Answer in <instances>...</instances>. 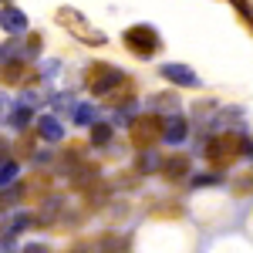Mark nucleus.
<instances>
[{
  "mask_svg": "<svg viewBox=\"0 0 253 253\" xmlns=\"http://www.w3.org/2000/svg\"><path fill=\"white\" fill-rule=\"evenodd\" d=\"M243 152H247V138L240 135V132H223V135L210 138V145H206V162H210L213 169H230Z\"/></svg>",
  "mask_w": 253,
  "mask_h": 253,
  "instance_id": "f257e3e1",
  "label": "nucleus"
},
{
  "mask_svg": "<svg viewBox=\"0 0 253 253\" xmlns=\"http://www.w3.org/2000/svg\"><path fill=\"white\" fill-rule=\"evenodd\" d=\"M58 24L64 27V31H68V34H71V38H78L81 44H91V47H101V44H108V38L98 31L91 20L81 17L75 7H61V10H58Z\"/></svg>",
  "mask_w": 253,
  "mask_h": 253,
  "instance_id": "f03ea898",
  "label": "nucleus"
},
{
  "mask_svg": "<svg viewBox=\"0 0 253 253\" xmlns=\"http://www.w3.org/2000/svg\"><path fill=\"white\" fill-rule=\"evenodd\" d=\"M122 81H125V75H122L118 68H112V64H105V61L88 64V71H84V84H88V91L98 95V98H108Z\"/></svg>",
  "mask_w": 253,
  "mask_h": 253,
  "instance_id": "7ed1b4c3",
  "label": "nucleus"
},
{
  "mask_svg": "<svg viewBox=\"0 0 253 253\" xmlns=\"http://www.w3.org/2000/svg\"><path fill=\"white\" fill-rule=\"evenodd\" d=\"M128 138H132V145L142 149V152H149L156 142L166 138V122L159 115H138L132 125H128Z\"/></svg>",
  "mask_w": 253,
  "mask_h": 253,
  "instance_id": "20e7f679",
  "label": "nucleus"
},
{
  "mask_svg": "<svg viewBox=\"0 0 253 253\" xmlns=\"http://www.w3.org/2000/svg\"><path fill=\"white\" fill-rule=\"evenodd\" d=\"M122 41H125V47H128L135 58H152L159 47H162L156 27H149V24H135V27H128V31L122 34Z\"/></svg>",
  "mask_w": 253,
  "mask_h": 253,
  "instance_id": "39448f33",
  "label": "nucleus"
},
{
  "mask_svg": "<svg viewBox=\"0 0 253 253\" xmlns=\"http://www.w3.org/2000/svg\"><path fill=\"white\" fill-rule=\"evenodd\" d=\"M31 78H34V68H31L27 61H20V58H7L3 61V84L20 88V84H27Z\"/></svg>",
  "mask_w": 253,
  "mask_h": 253,
  "instance_id": "423d86ee",
  "label": "nucleus"
},
{
  "mask_svg": "<svg viewBox=\"0 0 253 253\" xmlns=\"http://www.w3.org/2000/svg\"><path fill=\"white\" fill-rule=\"evenodd\" d=\"M162 78L179 84V88H199V75L189 71L186 64H162Z\"/></svg>",
  "mask_w": 253,
  "mask_h": 253,
  "instance_id": "0eeeda50",
  "label": "nucleus"
},
{
  "mask_svg": "<svg viewBox=\"0 0 253 253\" xmlns=\"http://www.w3.org/2000/svg\"><path fill=\"white\" fill-rule=\"evenodd\" d=\"M47 189H51V179H47L44 172H38V175H31V179H27V182L20 186L17 193L24 196V199H31V196H34V199H41V196L47 193Z\"/></svg>",
  "mask_w": 253,
  "mask_h": 253,
  "instance_id": "6e6552de",
  "label": "nucleus"
},
{
  "mask_svg": "<svg viewBox=\"0 0 253 253\" xmlns=\"http://www.w3.org/2000/svg\"><path fill=\"white\" fill-rule=\"evenodd\" d=\"M38 135L47 138V142H61L64 138V128H61V122L54 115H41L38 118Z\"/></svg>",
  "mask_w": 253,
  "mask_h": 253,
  "instance_id": "1a4fd4ad",
  "label": "nucleus"
},
{
  "mask_svg": "<svg viewBox=\"0 0 253 253\" xmlns=\"http://www.w3.org/2000/svg\"><path fill=\"white\" fill-rule=\"evenodd\" d=\"M186 172H189V159L186 156H169L162 162V175L166 179H182Z\"/></svg>",
  "mask_w": 253,
  "mask_h": 253,
  "instance_id": "9d476101",
  "label": "nucleus"
},
{
  "mask_svg": "<svg viewBox=\"0 0 253 253\" xmlns=\"http://www.w3.org/2000/svg\"><path fill=\"white\" fill-rule=\"evenodd\" d=\"M3 31H10V34L27 31V17L20 14L17 7H3Z\"/></svg>",
  "mask_w": 253,
  "mask_h": 253,
  "instance_id": "9b49d317",
  "label": "nucleus"
},
{
  "mask_svg": "<svg viewBox=\"0 0 253 253\" xmlns=\"http://www.w3.org/2000/svg\"><path fill=\"white\" fill-rule=\"evenodd\" d=\"M132 95H135V81L125 78V81L115 88V91L108 95V101H112V105H128V101H132Z\"/></svg>",
  "mask_w": 253,
  "mask_h": 253,
  "instance_id": "f8f14e48",
  "label": "nucleus"
},
{
  "mask_svg": "<svg viewBox=\"0 0 253 253\" xmlns=\"http://www.w3.org/2000/svg\"><path fill=\"white\" fill-rule=\"evenodd\" d=\"M182 138H186V122H182L179 115H172L169 122H166V142H172V145H179Z\"/></svg>",
  "mask_w": 253,
  "mask_h": 253,
  "instance_id": "ddd939ff",
  "label": "nucleus"
},
{
  "mask_svg": "<svg viewBox=\"0 0 253 253\" xmlns=\"http://www.w3.org/2000/svg\"><path fill=\"white\" fill-rule=\"evenodd\" d=\"M108 138H112V125L95 122V125H91V142H95V145H108Z\"/></svg>",
  "mask_w": 253,
  "mask_h": 253,
  "instance_id": "4468645a",
  "label": "nucleus"
},
{
  "mask_svg": "<svg viewBox=\"0 0 253 253\" xmlns=\"http://www.w3.org/2000/svg\"><path fill=\"white\" fill-rule=\"evenodd\" d=\"M230 3L236 7V14H240V20H243V24H247V27L253 31V7H250V0H230Z\"/></svg>",
  "mask_w": 253,
  "mask_h": 253,
  "instance_id": "2eb2a0df",
  "label": "nucleus"
},
{
  "mask_svg": "<svg viewBox=\"0 0 253 253\" xmlns=\"http://www.w3.org/2000/svg\"><path fill=\"white\" fill-rule=\"evenodd\" d=\"M75 122H78V125H91V122H95V108H91V105H78V108H75Z\"/></svg>",
  "mask_w": 253,
  "mask_h": 253,
  "instance_id": "dca6fc26",
  "label": "nucleus"
},
{
  "mask_svg": "<svg viewBox=\"0 0 253 253\" xmlns=\"http://www.w3.org/2000/svg\"><path fill=\"white\" fill-rule=\"evenodd\" d=\"M27 118H31V112H27L24 105H17V108H14V115H10V125H14V128H24V125H27Z\"/></svg>",
  "mask_w": 253,
  "mask_h": 253,
  "instance_id": "f3484780",
  "label": "nucleus"
},
{
  "mask_svg": "<svg viewBox=\"0 0 253 253\" xmlns=\"http://www.w3.org/2000/svg\"><path fill=\"white\" fill-rule=\"evenodd\" d=\"M17 152L20 156H31L34 149H31V135H20V142H17Z\"/></svg>",
  "mask_w": 253,
  "mask_h": 253,
  "instance_id": "a211bd4d",
  "label": "nucleus"
},
{
  "mask_svg": "<svg viewBox=\"0 0 253 253\" xmlns=\"http://www.w3.org/2000/svg\"><path fill=\"white\" fill-rule=\"evenodd\" d=\"M14 172H17V166H14V162H7V159H3V186H7V182H10V179H14Z\"/></svg>",
  "mask_w": 253,
  "mask_h": 253,
  "instance_id": "6ab92c4d",
  "label": "nucleus"
},
{
  "mask_svg": "<svg viewBox=\"0 0 253 253\" xmlns=\"http://www.w3.org/2000/svg\"><path fill=\"white\" fill-rule=\"evenodd\" d=\"M24 253H47V250H44V247H27Z\"/></svg>",
  "mask_w": 253,
  "mask_h": 253,
  "instance_id": "aec40b11",
  "label": "nucleus"
}]
</instances>
